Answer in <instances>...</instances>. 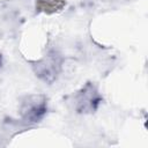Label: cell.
Listing matches in <instances>:
<instances>
[{"label": "cell", "instance_id": "obj_1", "mask_svg": "<svg viewBox=\"0 0 148 148\" xmlns=\"http://www.w3.org/2000/svg\"><path fill=\"white\" fill-rule=\"evenodd\" d=\"M47 112V99L42 94H31L21 101L20 114L28 123L40 121Z\"/></svg>", "mask_w": 148, "mask_h": 148}, {"label": "cell", "instance_id": "obj_2", "mask_svg": "<svg viewBox=\"0 0 148 148\" xmlns=\"http://www.w3.org/2000/svg\"><path fill=\"white\" fill-rule=\"evenodd\" d=\"M102 102V96L98 94L94 83L88 82L75 96V110L79 113H92L97 110Z\"/></svg>", "mask_w": 148, "mask_h": 148}, {"label": "cell", "instance_id": "obj_3", "mask_svg": "<svg viewBox=\"0 0 148 148\" xmlns=\"http://www.w3.org/2000/svg\"><path fill=\"white\" fill-rule=\"evenodd\" d=\"M34 67H35V73L38 77H40L43 81L47 83H52L57 79L60 72L61 58L56 52H52L45 56L38 62H36Z\"/></svg>", "mask_w": 148, "mask_h": 148}, {"label": "cell", "instance_id": "obj_4", "mask_svg": "<svg viewBox=\"0 0 148 148\" xmlns=\"http://www.w3.org/2000/svg\"><path fill=\"white\" fill-rule=\"evenodd\" d=\"M66 5V0H36V9L46 14H52L62 9Z\"/></svg>", "mask_w": 148, "mask_h": 148}, {"label": "cell", "instance_id": "obj_5", "mask_svg": "<svg viewBox=\"0 0 148 148\" xmlns=\"http://www.w3.org/2000/svg\"><path fill=\"white\" fill-rule=\"evenodd\" d=\"M0 64H1V60H0Z\"/></svg>", "mask_w": 148, "mask_h": 148}]
</instances>
